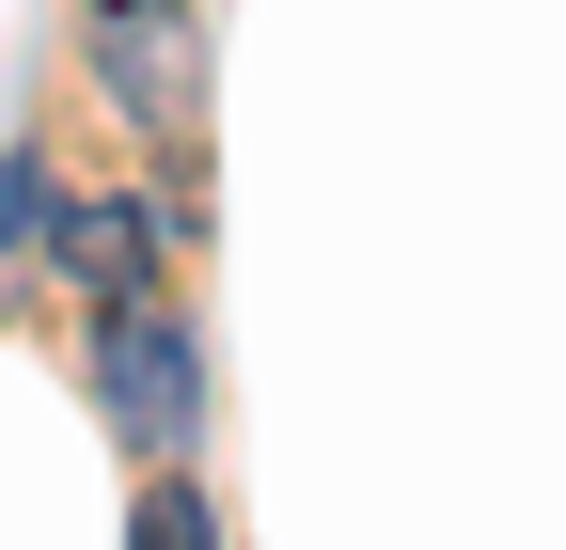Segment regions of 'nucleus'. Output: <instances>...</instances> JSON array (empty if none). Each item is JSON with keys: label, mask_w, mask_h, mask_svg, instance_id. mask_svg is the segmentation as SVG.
Wrapping results in <instances>:
<instances>
[{"label": "nucleus", "mask_w": 566, "mask_h": 550, "mask_svg": "<svg viewBox=\"0 0 566 550\" xmlns=\"http://www.w3.org/2000/svg\"><path fill=\"white\" fill-rule=\"evenodd\" d=\"M95 80L142 142H189L205 126V17L189 0H95Z\"/></svg>", "instance_id": "obj_2"}, {"label": "nucleus", "mask_w": 566, "mask_h": 550, "mask_svg": "<svg viewBox=\"0 0 566 550\" xmlns=\"http://www.w3.org/2000/svg\"><path fill=\"white\" fill-rule=\"evenodd\" d=\"M48 204H63V189H48L32 158H0V252H32V236H48Z\"/></svg>", "instance_id": "obj_4"}, {"label": "nucleus", "mask_w": 566, "mask_h": 550, "mask_svg": "<svg viewBox=\"0 0 566 550\" xmlns=\"http://www.w3.org/2000/svg\"><path fill=\"white\" fill-rule=\"evenodd\" d=\"M95 393H111V425L142 456H174L205 425V347L158 315V284H142V299H95Z\"/></svg>", "instance_id": "obj_1"}, {"label": "nucleus", "mask_w": 566, "mask_h": 550, "mask_svg": "<svg viewBox=\"0 0 566 550\" xmlns=\"http://www.w3.org/2000/svg\"><path fill=\"white\" fill-rule=\"evenodd\" d=\"M48 252L80 267L95 299H142L158 284V204H48Z\"/></svg>", "instance_id": "obj_3"}]
</instances>
